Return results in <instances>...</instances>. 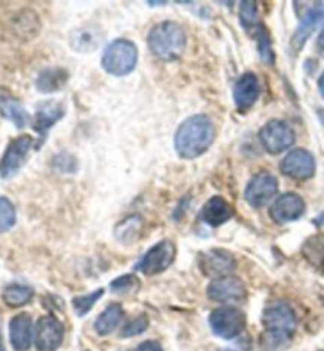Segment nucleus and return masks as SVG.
Returning <instances> with one entry per match:
<instances>
[{"instance_id": "obj_1", "label": "nucleus", "mask_w": 324, "mask_h": 351, "mask_svg": "<svg viewBox=\"0 0 324 351\" xmlns=\"http://www.w3.org/2000/svg\"><path fill=\"white\" fill-rule=\"evenodd\" d=\"M264 332L260 347L263 351H286L297 328V318L291 306L285 301L267 304L263 312Z\"/></svg>"}, {"instance_id": "obj_2", "label": "nucleus", "mask_w": 324, "mask_h": 351, "mask_svg": "<svg viewBox=\"0 0 324 351\" xmlns=\"http://www.w3.org/2000/svg\"><path fill=\"white\" fill-rule=\"evenodd\" d=\"M215 127L212 119L205 114H195L179 125L174 135V147L179 157L193 160L201 157L212 146Z\"/></svg>"}, {"instance_id": "obj_3", "label": "nucleus", "mask_w": 324, "mask_h": 351, "mask_svg": "<svg viewBox=\"0 0 324 351\" xmlns=\"http://www.w3.org/2000/svg\"><path fill=\"white\" fill-rule=\"evenodd\" d=\"M147 46L157 59L164 62L177 60L187 46V34L181 24L163 21L151 29L147 35Z\"/></svg>"}, {"instance_id": "obj_4", "label": "nucleus", "mask_w": 324, "mask_h": 351, "mask_svg": "<svg viewBox=\"0 0 324 351\" xmlns=\"http://www.w3.org/2000/svg\"><path fill=\"white\" fill-rule=\"evenodd\" d=\"M138 64V48L130 40L119 38L106 46L101 58V66L112 76H125L135 70Z\"/></svg>"}, {"instance_id": "obj_5", "label": "nucleus", "mask_w": 324, "mask_h": 351, "mask_svg": "<svg viewBox=\"0 0 324 351\" xmlns=\"http://www.w3.org/2000/svg\"><path fill=\"white\" fill-rule=\"evenodd\" d=\"M34 138L30 135H21L10 141L0 158V178L12 179L27 162V157L34 147Z\"/></svg>"}, {"instance_id": "obj_6", "label": "nucleus", "mask_w": 324, "mask_h": 351, "mask_svg": "<svg viewBox=\"0 0 324 351\" xmlns=\"http://www.w3.org/2000/svg\"><path fill=\"white\" fill-rule=\"evenodd\" d=\"M245 315L234 307H220L210 312L209 326L220 339L231 340L242 334L245 329Z\"/></svg>"}, {"instance_id": "obj_7", "label": "nucleus", "mask_w": 324, "mask_h": 351, "mask_svg": "<svg viewBox=\"0 0 324 351\" xmlns=\"http://www.w3.org/2000/svg\"><path fill=\"white\" fill-rule=\"evenodd\" d=\"M258 136L261 146L272 156H279V154L285 152L296 141L295 130H292L290 123H286L285 121H277V119L267 122L260 130Z\"/></svg>"}, {"instance_id": "obj_8", "label": "nucleus", "mask_w": 324, "mask_h": 351, "mask_svg": "<svg viewBox=\"0 0 324 351\" xmlns=\"http://www.w3.org/2000/svg\"><path fill=\"white\" fill-rule=\"evenodd\" d=\"M176 255L177 250L173 241H160L146 252V255L136 265V271L146 274V276H157V274H162L173 265Z\"/></svg>"}, {"instance_id": "obj_9", "label": "nucleus", "mask_w": 324, "mask_h": 351, "mask_svg": "<svg viewBox=\"0 0 324 351\" xmlns=\"http://www.w3.org/2000/svg\"><path fill=\"white\" fill-rule=\"evenodd\" d=\"M279 193V180L274 174L261 171L249 180L245 187V201L251 208H264Z\"/></svg>"}, {"instance_id": "obj_10", "label": "nucleus", "mask_w": 324, "mask_h": 351, "mask_svg": "<svg viewBox=\"0 0 324 351\" xmlns=\"http://www.w3.org/2000/svg\"><path fill=\"white\" fill-rule=\"evenodd\" d=\"M64 324L53 315L41 317L35 324L34 342L38 351H55L64 342Z\"/></svg>"}, {"instance_id": "obj_11", "label": "nucleus", "mask_w": 324, "mask_h": 351, "mask_svg": "<svg viewBox=\"0 0 324 351\" xmlns=\"http://www.w3.org/2000/svg\"><path fill=\"white\" fill-rule=\"evenodd\" d=\"M280 171L296 180H307L315 176V157L306 149H292L280 163Z\"/></svg>"}, {"instance_id": "obj_12", "label": "nucleus", "mask_w": 324, "mask_h": 351, "mask_svg": "<svg viewBox=\"0 0 324 351\" xmlns=\"http://www.w3.org/2000/svg\"><path fill=\"white\" fill-rule=\"evenodd\" d=\"M247 296V290L242 280L238 277L228 276L222 278H215L208 287V298L210 301L222 304L242 302Z\"/></svg>"}, {"instance_id": "obj_13", "label": "nucleus", "mask_w": 324, "mask_h": 351, "mask_svg": "<svg viewBox=\"0 0 324 351\" xmlns=\"http://www.w3.org/2000/svg\"><path fill=\"white\" fill-rule=\"evenodd\" d=\"M199 269L205 277H228L236 269L234 256L223 249H210L199 256Z\"/></svg>"}, {"instance_id": "obj_14", "label": "nucleus", "mask_w": 324, "mask_h": 351, "mask_svg": "<svg viewBox=\"0 0 324 351\" xmlns=\"http://www.w3.org/2000/svg\"><path fill=\"white\" fill-rule=\"evenodd\" d=\"M306 213V203L297 193H285L279 196L271 206L269 215L275 223L284 225L290 223V221L299 220Z\"/></svg>"}, {"instance_id": "obj_15", "label": "nucleus", "mask_w": 324, "mask_h": 351, "mask_svg": "<svg viewBox=\"0 0 324 351\" xmlns=\"http://www.w3.org/2000/svg\"><path fill=\"white\" fill-rule=\"evenodd\" d=\"M65 116V108L60 101L46 100L40 103L35 116L32 119V128L40 136V143L45 141L48 136V132L58 123L62 117Z\"/></svg>"}, {"instance_id": "obj_16", "label": "nucleus", "mask_w": 324, "mask_h": 351, "mask_svg": "<svg viewBox=\"0 0 324 351\" xmlns=\"http://www.w3.org/2000/svg\"><path fill=\"white\" fill-rule=\"evenodd\" d=\"M261 94V86L258 76L251 71H247L240 78L236 81L233 97H234V105L238 108V111L245 112L249 111L251 106L255 105L256 100L260 98Z\"/></svg>"}, {"instance_id": "obj_17", "label": "nucleus", "mask_w": 324, "mask_h": 351, "mask_svg": "<svg viewBox=\"0 0 324 351\" xmlns=\"http://www.w3.org/2000/svg\"><path fill=\"white\" fill-rule=\"evenodd\" d=\"M324 25V3H316L308 10L304 14V18L301 19L299 25H297L295 35L291 38V46L296 51L304 48L306 41L310 38V35L315 32V30Z\"/></svg>"}, {"instance_id": "obj_18", "label": "nucleus", "mask_w": 324, "mask_h": 351, "mask_svg": "<svg viewBox=\"0 0 324 351\" xmlns=\"http://www.w3.org/2000/svg\"><path fill=\"white\" fill-rule=\"evenodd\" d=\"M34 323L27 313H19L10 322V342L16 351H27L34 342Z\"/></svg>"}, {"instance_id": "obj_19", "label": "nucleus", "mask_w": 324, "mask_h": 351, "mask_svg": "<svg viewBox=\"0 0 324 351\" xmlns=\"http://www.w3.org/2000/svg\"><path fill=\"white\" fill-rule=\"evenodd\" d=\"M234 210L228 201L222 196H212L208 203L203 206L201 209V220L209 226H222L226 223L231 217H233Z\"/></svg>"}, {"instance_id": "obj_20", "label": "nucleus", "mask_w": 324, "mask_h": 351, "mask_svg": "<svg viewBox=\"0 0 324 351\" xmlns=\"http://www.w3.org/2000/svg\"><path fill=\"white\" fill-rule=\"evenodd\" d=\"M0 114L16 128H24L29 122H32L29 112L21 105V101L7 90H0Z\"/></svg>"}, {"instance_id": "obj_21", "label": "nucleus", "mask_w": 324, "mask_h": 351, "mask_svg": "<svg viewBox=\"0 0 324 351\" xmlns=\"http://www.w3.org/2000/svg\"><path fill=\"white\" fill-rule=\"evenodd\" d=\"M70 75L65 69H46L40 71L35 80V87L41 94H54L66 84Z\"/></svg>"}, {"instance_id": "obj_22", "label": "nucleus", "mask_w": 324, "mask_h": 351, "mask_svg": "<svg viewBox=\"0 0 324 351\" xmlns=\"http://www.w3.org/2000/svg\"><path fill=\"white\" fill-rule=\"evenodd\" d=\"M144 230V220L141 215L133 214L116 225L114 236L123 245H130L140 239Z\"/></svg>"}, {"instance_id": "obj_23", "label": "nucleus", "mask_w": 324, "mask_h": 351, "mask_svg": "<svg viewBox=\"0 0 324 351\" xmlns=\"http://www.w3.org/2000/svg\"><path fill=\"white\" fill-rule=\"evenodd\" d=\"M123 319V308L121 304L112 302L97 317L94 323V329L99 335H110L116 331Z\"/></svg>"}, {"instance_id": "obj_24", "label": "nucleus", "mask_w": 324, "mask_h": 351, "mask_svg": "<svg viewBox=\"0 0 324 351\" xmlns=\"http://www.w3.org/2000/svg\"><path fill=\"white\" fill-rule=\"evenodd\" d=\"M2 299L8 307H24L34 299V288L27 285H18V283L7 285L2 291Z\"/></svg>"}, {"instance_id": "obj_25", "label": "nucleus", "mask_w": 324, "mask_h": 351, "mask_svg": "<svg viewBox=\"0 0 324 351\" xmlns=\"http://www.w3.org/2000/svg\"><path fill=\"white\" fill-rule=\"evenodd\" d=\"M250 35L256 40V43H258V53H260L261 60H263L264 64H269V65L274 64L275 53H274V49H272V41H271V37H269V34H267V29L264 27V25L260 23L258 27H256Z\"/></svg>"}, {"instance_id": "obj_26", "label": "nucleus", "mask_w": 324, "mask_h": 351, "mask_svg": "<svg viewBox=\"0 0 324 351\" xmlns=\"http://www.w3.org/2000/svg\"><path fill=\"white\" fill-rule=\"evenodd\" d=\"M140 278H138L135 274H125V276L117 277L116 280L111 282V293L119 294V296H127V294H132L140 290Z\"/></svg>"}, {"instance_id": "obj_27", "label": "nucleus", "mask_w": 324, "mask_h": 351, "mask_svg": "<svg viewBox=\"0 0 324 351\" xmlns=\"http://www.w3.org/2000/svg\"><path fill=\"white\" fill-rule=\"evenodd\" d=\"M16 223V209L7 196H0V234L7 233Z\"/></svg>"}, {"instance_id": "obj_28", "label": "nucleus", "mask_w": 324, "mask_h": 351, "mask_svg": "<svg viewBox=\"0 0 324 351\" xmlns=\"http://www.w3.org/2000/svg\"><path fill=\"white\" fill-rule=\"evenodd\" d=\"M239 19H240V24H242V27L247 30V32H249V34L253 32V30L258 27V24H260L256 3L255 2H242V3H240Z\"/></svg>"}, {"instance_id": "obj_29", "label": "nucleus", "mask_w": 324, "mask_h": 351, "mask_svg": "<svg viewBox=\"0 0 324 351\" xmlns=\"http://www.w3.org/2000/svg\"><path fill=\"white\" fill-rule=\"evenodd\" d=\"M103 293L105 290L100 288V290H95L94 293L90 294H84V296H78V298H73V301H71V306H73L75 312L78 317H84L87 312L92 311V307L95 306L97 301L103 296Z\"/></svg>"}, {"instance_id": "obj_30", "label": "nucleus", "mask_w": 324, "mask_h": 351, "mask_svg": "<svg viewBox=\"0 0 324 351\" xmlns=\"http://www.w3.org/2000/svg\"><path fill=\"white\" fill-rule=\"evenodd\" d=\"M147 328H149V318L146 315H138V317L132 318L130 322L125 323V326H123L121 331V337L122 339L135 337V335L146 332Z\"/></svg>"}, {"instance_id": "obj_31", "label": "nucleus", "mask_w": 324, "mask_h": 351, "mask_svg": "<svg viewBox=\"0 0 324 351\" xmlns=\"http://www.w3.org/2000/svg\"><path fill=\"white\" fill-rule=\"evenodd\" d=\"M304 255L313 265L324 263V239L323 237H312L304 245Z\"/></svg>"}, {"instance_id": "obj_32", "label": "nucleus", "mask_w": 324, "mask_h": 351, "mask_svg": "<svg viewBox=\"0 0 324 351\" xmlns=\"http://www.w3.org/2000/svg\"><path fill=\"white\" fill-rule=\"evenodd\" d=\"M136 351H163V348L158 342H153V340H146V342H142L140 347L136 348Z\"/></svg>"}, {"instance_id": "obj_33", "label": "nucleus", "mask_w": 324, "mask_h": 351, "mask_svg": "<svg viewBox=\"0 0 324 351\" xmlns=\"http://www.w3.org/2000/svg\"><path fill=\"white\" fill-rule=\"evenodd\" d=\"M318 89H320V94L324 98V71H323V75L320 76V80H318Z\"/></svg>"}, {"instance_id": "obj_34", "label": "nucleus", "mask_w": 324, "mask_h": 351, "mask_svg": "<svg viewBox=\"0 0 324 351\" xmlns=\"http://www.w3.org/2000/svg\"><path fill=\"white\" fill-rule=\"evenodd\" d=\"M318 46L324 51V30L320 34V37H318Z\"/></svg>"}, {"instance_id": "obj_35", "label": "nucleus", "mask_w": 324, "mask_h": 351, "mask_svg": "<svg viewBox=\"0 0 324 351\" xmlns=\"http://www.w3.org/2000/svg\"><path fill=\"white\" fill-rule=\"evenodd\" d=\"M0 351H5V345L2 342V335H0Z\"/></svg>"}]
</instances>
